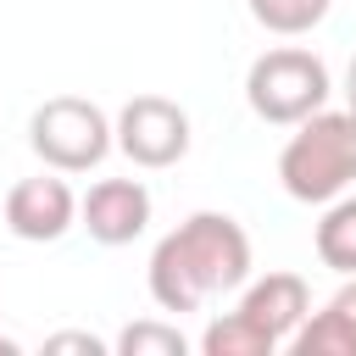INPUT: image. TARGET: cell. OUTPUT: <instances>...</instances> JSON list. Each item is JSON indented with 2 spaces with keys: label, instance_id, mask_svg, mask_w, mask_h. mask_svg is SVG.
<instances>
[{
  "label": "cell",
  "instance_id": "1",
  "mask_svg": "<svg viewBox=\"0 0 356 356\" xmlns=\"http://www.w3.org/2000/svg\"><path fill=\"white\" fill-rule=\"evenodd\" d=\"M250 278V234L228 211H195L156 239L145 284L161 312H200L211 295H228Z\"/></svg>",
  "mask_w": 356,
  "mask_h": 356
},
{
  "label": "cell",
  "instance_id": "2",
  "mask_svg": "<svg viewBox=\"0 0 356 356\" xmlns=\"http://www.w3.org/2000/svg\"><path fill=\"white\" fill-rule=\"evenodd\" d=\"M278 184L300 206H328L356 184V111H312L278 150Z\"/></svg>",
  "mask_w": 356,
  "mask_h": 356
},
{
  "label": "cell",
  "instance_id": "3",
  "mask_svg": "<svg viewBox=\"0 0 356 356\" xmlns=\"http://www.w3.org/2000/svg\"><path fill=\"white\" fill-rule=\"evenodd\" d=\"M328 95H334V83H328L323 56H312V50H300V44L261 50V56L250 61V72H245V100H250V111H256L261 122H273V128L306 122L312 111L328 106Z\"/></svg>",
  "mask_w": 356,
  "mask_h": 356
},
{
  "label": "cell",
  "instance_id": "4",
  "mask_svg": "<svg viewBox=\"0 0 356 356\" xmlns=\"http://www.w3.org/2000/svg\"><path fill=\"white\" fill-rule=\"evenodd\" d=\"M28 145L56 172H89V167H100L111 156L117 122L95 100H83V95H50L28 117Z\"/></svg>",
  "mask_w": 356,
  "mask_h": 356
},
{
  "label": "cell",
  "instance_id": "5",
  "mask_svg": "<svg viewBox=\"0 0 356 356\" xmlns=\"http://www.w3.org/2000/svg\"><path fill=\"white\" fill-rule=\"evenodd\" d=\"M117 150L145 172L178 167L189 156V111L167 95H134L117 111Z\"/></svg>",
  "mask_w": 356,
  "mask_h": 356
},
{
  "label": "cell",
  "instance_id": "6",
  "mask_svg": "<svg viewBox=\"0 0 356 356\" xmlns=\"http://www.w3.org/2000/svg\"><path fill=\"white\" fill-rule=\"evenodd\" d=\"M72 222H78V195H72L67 178H56V167L39 172V178H17L11 184V195H6V228L17 239L56 245Z\"/></svg>",
  "mask_w": 356,
  "mask_h": 356
},
{
  "label": "cell",
  "instance_id": "7",
  "mask_svg": "<svg viewBox=\"0 0 356 356\" xmlns=\"http://www.w3.org/2000/svg\"><path fill=\"white\" fill-rule=\"evenodd\" d=\"M78 222L95 245H134L150 228V189L139 178H100L78 200Z\"/></svg>",
  "mask_w": 356,
  "mask_h": 356
},
{
  "label": "cell",
  "instance_id": "8",
  "mask_svg": "<svg viewBox=\"0 0 356 356\" xmlns=\"http://www.w3.org/2000/svg\"><path fill=\"white\" fill-rule=\"evenodd\" d=\"M234 312H245L273 345H289L295 328H300L306 312H312V289H306L300 273H267V278H250V284H245V295H239Z\"/></svg>",
  "mask_w": 356,
  "mask_h": 356
},
{
  "label": "cell",
  "instance_id": "9",
  "mask_svg": "<svg viewBox=\"0 0 356 356\" xmlns=\"http://www.w3.org/2000/svg\"><path fill=\"white\" fill-rule=\"evenodd\" d=\"M312 245H317V261H323V267H334V273H345V278L356 273V195L328 200Z\"/></svg>",
  "mask_w": 356,
  "mask_h": 356
},
{
  "label": "cell",
  "instance_id": "10",
  "mask_svg": "<svg viewBox=\"0 0 356 356\" xmlns=\"http://www.w3.org/2000/svg\"><path fill=\"white\" fill-rule=\"evenodd\" d=\"M289 350H295V356H356V328H350V317L328 300L323 312H306V323L295 328Z\"/></svg>",
  "mask_w": 356,
  "mask_h": 356
},
{
  "label": "cell",
  "instance_id": "11",
  "mask_svg": "<svg viewBox=\"0 0 356 356\" xmlns=\"http://www.w3.org/2000/svg\"><path fill=\"white\" fill-rule=\"evenodd\" d=\"M200 350H206V356H273L278 345H273V339H267L245 312H222V317H211V323H206Z\"/></svg>",
  "mask_w": 356,
  "mask_h": 356
},
{
  "label": "cell",
  "instance_id": "12",
  "mask_svg": "<svg viewBox=\"0 0 356 356\" xmlns=\"http://www.w3.org/2000/svg\"><path fill=\"white\" fill-rule=\"evenodd\" d=\"M245 6H250V17H256L267 33L295 39V33H312V28L328 17L334 0H245Z\"/></svg>",
  "mask_w": 356,
  "mask_h": 356
},
{
  "label": "cell",
  "instance_id": "13",
  "mask_svg": "<svg viewBox=\"0 0 356 356\" xmlns=\"http://www.w3.org/2000/svg\"><path fill=\"white\" fill-rule=\"evenodd\" d=\"M189 339L172 323H128L117 334V356H184Z\"/></svg>",
  "mask_w": 356,
  "mask_h": 356
},
{
  "label": "cell",
  "instance_id": "14",
  "mask_svg": "<svg viewBox=\"0 0 356 356\" xmlns=\"http://www.w3.org/2000/svg\"><path fill=\"white\" fill-rule=\"evenodd\" d=\"M44 350H89V356H100L106 345H100L95 334H50V339H44Z\"/></svg>",
  "mask_w": 356,
  "mask_h": 356
},
{
  "label": "cell",
  "instance_id": "15",
  "mask_svg": "<svg viewBox=\"0 0 356 356\" xmlns=\"http://www.w3.org/2000/svg\"><path fill=\"white\" fill-rule=\"evenodd\" d=\"M334 306H339V312L350 317V328H356V273H350V284H345V289L334 295Z\"/></svg>",
  "mask_w": 356,
  "mask_h": 356
},
{
  "label": "cell",
  "instance_id": "16",
  "mask_svg": "<svg viewBox=\"0 0 356 356\" xmlns=\"http://www.w3.org/2000/svg\"><path fill=\"white\" fill-rule=\"evenodd\" d=\"M345 106L356 111V56H350V67H345Z\"/></svg>",
  "mask_w": 356,
  "mask_h": 356
},
{
  "label": "cell",
  "instance_id": "17",
  "mask_svg": "<svg viewBox=\"0 0 356 356\" xmlns=\"http://www.w3.org/2000/svg\"><path fill=\"white\" fill-rule=\"evenodd\" d=\"M0 356H17V339H6V334H0Z\"/></svg>",
  "mask_w": 356,
  "mask_h": 356
}]
</instances>
